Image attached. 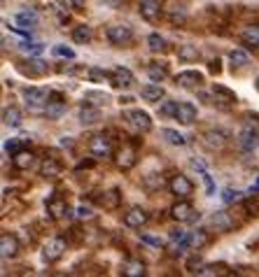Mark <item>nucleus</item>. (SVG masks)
Instances as JSON below:
<instances>
[{"label":"nucleus","mask_w":259,"mask_h":277,"mask_svg":"<svg viewBox=\"0 0 259 277\" xmlns=\"http://www.w3.org/2000/svg\"><path fill=\"white\" fill-rule=\"evenodd\" d=\"M240 198H243V193L236 191V189H224V193H222V201L227 203V205H231V203H238Z\"/></svg>","instance_id":"obj_41"},{"label":"nucleus","mask_w":259,"mask_h":277,"mask_svg":"<svg viewBox=\"0 0 259 277\" xmlns=\"http://www.w3.org/2000/svg\"><path fill=\"white\" fill-rule=\"evenodd\" d=\"M124 119L128 121V126H133L136 131H150L152 128V119H150L147 112H142V110H126L124 112Z\"/></svg>","instance_id":"obj_4"},{"label":"nucleus","mask_w":259,"mask_h":277,"mask_svg":"<svg viewBox=\"0 0 259 277\" xmlns=\"http://www.w3.org/2000/svg\"><path fill=\"white\" fill-rule=\"evenodd\" d=\"M75 217L77 219H91V207H89V205H80L75 210Z\"/></svg>","instance_id":"obj_46"},{"label":"nucleus","mask_w":259,"mask_h":277,"mask_svg":"<svg viewBox=\"0 0 259 277\" xmlns=\"http://www.w3.org/2000/svg\"><path fill=\"white\" fill-rule=\"evenodd\" d=\"M210 224H213V228L217 233H227L234 228V219L229 217L227 212H215L213 217H210Z\"/></svg>","instance_id":"obj_20"},{"label":"nucleus","mask_w":259,"mask_h":277,"mask_svg":"<svg viewBox=\"0 0 259 277\" xmlns=\"http://www.w3.org/2000/svg\"><path fill=\"white\" fill-rule=\"evenodd\" d=\"M245 210H248L250 214H254V217H259V201H257V198H252V201H245Z\"/></svg>","instance_id":"obj_47"},{"label":"nucleus","mask_w":259,"mask_h":277,"mask_svg":"<svg viewBox=\"0 0 259 277\" xmlns=\"http://www.w3.org/2000/svg\"><path fill=\"white\" fill-rule=\"evenodd\" d=\"M203 266H206V263H203V259H201V256H196V254H194V256H189V259H187V266H184V268H187L189 272H194V275H198V272H201V268H203Z\"/></svg>","instance_id":"obj_39"},{"label":"nucleus","mask_w":259,"mask_h":277,"mask_svg":"<svg viewBox=\"0 0 259 277\" xmlns=\"http://www.w3.org/2000/svg\"><path fill=\"white\" fill-rule=\"evenodd\" d=\"M140 96L145 98V101L150 103H159L163 98V86L159 84V82H152V84H145L140 91Z\"/></svg>","instance_id":"obj_22"},{"label":"nucleus","mask_w":259,"mask_h":277,"mask_svg":"<svg viewBox=\"0 0 259 277\" xmlns=\"http://www.w3.org/2000/svg\"><path fill=\"white\" fill-rule=\"evenodd\" d=\"M147 45H150V49L152 51H161L163 47H166V40H163L161 35H157V33H152V35L147 37Z\"/></svg>","instance_id":"obj_40"},{"label":"nucleus","mask_w":259,"mask_h":277,"mask_svg":"<svg viewBox=\"0 0 259 277\" xmlns=\"http://www.w3.org/2000/svg\"><path fill=\"white\" fill-rule=\"evenodd\" d=\"M70 3H72V5H75V7H82V5H84V3H86V0H70Z\"/></svg>","instance_id":"obj_52"},{"label":"nucleus","mask_w":259,"mask_h":277,"mask_svg":"<svg viewBox=\"0 0 259 277\" xmlns=\"http://www.w3.org/2000/svg\"><path fill=\"white\" fill-rule=\"evenodd\" d=\"M175 82H178V86H182V89H196V86L203 82V77L196 70H184L175 77Z\"/></svg>","instance_id":"obj_16"},{"label":"nucleus","mask_w":259,"mask_h":277,"mask_svg":"<svg viewBox=\"0 0 259 277\" xmlns=\"http://www.w3.org/2000/svg\"><path fill=\"white\" fill-rule=\"evenodd\" d=\"M227 142H229V133L222 131V128H210V131H206L203 135H201V145H203L206 149H210V151L224 149Z\"/></svg>","instance_id":"obj_1"},{"label":"nucleus","mask_w":259,"mask_h":277,"mask_svg":"<svg viewBox=\"0 0 259 277\" xmlns=\"http://www.w3.org/2000/svg\"><path fill=\"white\" fill-rule=\"evenodd\" d=\"M254 84H257V91H259V75H257V80H254Z\"/></svg>","instance_id":"obj_53"},{"label":"nucleus","mask_w":259,"mask_h":277,"mask_svg":"<svg viewBox=\"0 0 259 277\" xmlns=\"http://www.w3.org/2000/svg\"><path fill=\"white\" fill-rule=\"evenodd\" d=\"M98 119H101V112H98L96 105H89V103L82 105V110H80V121H82V124L89 126V124H96Z\"/></svg>","instance_id":"obj_26"},{"label":"nucleus","mask_w":259,"mask_h":277,"mask_svg":"<svg viewBox=\"0 0 259 277\" xmlns=\"http://www.w3.org/2000/svg\"><path fill=\"white\" fill-rule=\"evenodd\" d=\"M184 19H187V16H184V12L182 10H175V12H173V14H171V21H173V24H182V21Z\"/></svg>","instance_id":"obj_49"},{"label":"nucleus","mask_w":259,"mask_h":277,"mask_svg":"<svg viewBox=\"0 0 259 277\" xmlns=\"http://www.w3.org/2000/svg\"><path fill=\"white\" fill-rule=\"evenodd\" d=\"M168 189H171L173 196L187 198V196H192L194 184L189 182V177H187V175H175V177H171V182H168Z\"/></svg>","instance_id":"obj_6"},{"label":"nucleus","mask_w":259,"mask_h":277,"mask_svg":"<svg viewBox=\"0 0 259 277\" xmlns=\"http://www.w3.org/2000/svg\"><path fill=\"white\" fill-rule=\"evenodd\" d=\"M147 75L152 82H163L166 80V70H163L161 66H157V63H150L147 66Z\"/></svg>","instance_id":"obj_37"},{"label":"nucleus","mask_w":259,"mask_h":277,"mask_svg":"<svg viewBox=\"0 0 259 277\" xmlns=\"http://www.w3.org/2000/svg\"><path fill=\"white\" fill-rule=\"evenodd\" d=\"M238 147L243 151H254L259 149V131L254 126H245L238 133Z\"/></svg>","instance_id":"obj_7"},{"label":"nucleus","mask_w":259,"mask_h":277,"mask_svg":"<svg viewBox=\"0 0 259 277\" xmlns=\"http://www.w3.org/2000/svg\"><path fill=\"white\" fill-rule=\"evenodd\" d=\"M89 151H91V156H96V159L112 156V140L107 135H94L91 140H89Z\"/></svg>","instance_id":"obj_5"},{"label":"nucleus","mask_w":259,"mask_h":277,"mask_svg":"<svg viewBox=\"0 0 259 277\" xmlns=\"http://www.w3.org/2000/svg\"><path fill=\"white\" fill-rule=\"evenodd\" d=\"M66 112V103H63V98L61 96H49V101H47V105H45V114L49 116V119H59V116Z\"/></svg>","instance_id":"obj_19"},{"label":"nucleus","mask_w":259,"mask_h":277,"mask_svg":"<svg viewBox=\"0 0 259 277\" xmlns=\"http://www.w3.org/2000/svg\"><path fill=\"white\" fill-rule=\"evenodd\" d=\"M86 77H89L91 82H98V84H103L105 80H110V72L101 70V68H89V70H86Z\"/></svg>","instance_id":"obj_36"},{"label":"nucleus","mask_w":259,"mask_h":277,"mask_svg":"<svg viewBox=\"0 0 259 277\" xmlns=\"http://www.w3.org/2000/svg\"><path fill=\"white\" fill-rule=\"evenodd\" d=\"M240 40L248 47H259V26H245L240 33Z\"/></svg>","instance_id":"obj_28"},{"label":"nucleus","mask_w":259,"mask_h":277,"mask_svg":"<svg viewBox=\"0 0 259 277\" xmlns=\"http://www.w3.org/2000/svg\"><path fill=\"white\" fill-rule=\"evenodd\" d=\"M21 119H24V114H21L19 107H5V112H3V124L5 126H21Z\"/></svg>","instance_id":"obj_27"},{"label":"nucleus","mask_w":259,"mask_h":277,"mask_svg":"<svg viewBox=\"0 0 259 277\" xmlns=\"http://www.w3.org/2000/svg\"><path fill=\"white\" fill-rule=\"evenodd\" d=\"M213 98H215V103H219L222 107H229L231 103H236V93L231 89H227V86H222V84H213Z\"/></svg>","instance_id":"obj_13"},{"label":"nucleus","mask_w":259,"mask_h":277,"mask_svg":"<svg viewBox=\"0 0 259 277\" xmlns=\"http://www.w3.org/2000/svg\"><path fill=\"white\" fill-rule=\"evenodd\" d=\"M5 151H10V154L21 151V140H19V137H10V140L5 142Z\"/></svg>","instance_id":"obj_44"},{"label":"nucleus","mask_w":259,"mask_h":277,"mask_svg":"<svg viewBox=\"0 0 259 277\" xmlns=\"http://www.w3.org/2000/svg\"><path fill=\"white\" fill-rule=\"evenodd\" d=\"M178 58L184 61V63H192V61L198 58V49L194 45H182L178 47Z\"/></svg>","instance_id":"obj_30"},{"label":"nucleus","mask_w":259,"mask_h":277,"mask_svg":"<svg viewBox=\"0 0 259 277\" xmlns=\"http://www.w3.org/2000/svg\"><path fill=\"white\" fill-rule=\"evenodd\" d=\"M24 72H28V75L33 77H40L47 72V66L42 63V61H28V63H24V68H21Z\"/></svg>","instance_id":"obj_32"},{"label":"nucleus","mask_w":259,"mask_h":277,"mask_svg":"<svg viewBox=\"0 0 259 277\" xmlns=\"http://www.w3.org/2000/svg\"><path fill=\"white\" fill-rule=\"evenodd\" d=\"M103 3H107L110 7H119V5L124 3V0H103Z\"/></svg>","instance_id":"obj_51"},{"label":"nucleus","mask_w":259,"mask_h":277,"mask_svg":"<svg viewBox=\"0 0 259 277\" xmlns=\"http://www.w3.org/2000/svg\"><path fill=\"white\" fill-rule=\"evenodd\" d=\"M105 35H107V40H110L112 45L122 47V45H128V42L133 40V30L128 28V26H124V24H115V26H110V28L105 30Z\"/></svg>","instance_id":"obj_3"},{"label":"nucleus","mask_w":259,"mask_h":277,"mask_svg":"<svg viewBox=\"0 0 259 277\" xmlns=\"http://www.w3.org/2000/svg\"><path fill=\"white\" fill-rule=\"evenodd\" d=\"M16 24L26 26V28H33V26L38 24V14H35L33 10H28V12H19V14H16Z\"/></svg>","instance_id":"obj_34"},{"label":"nucleus","mask_w":259,"mask_h":277,"mask_svg":"<svg viewBox=\"0 0 259 277\" xmlns=\"http://www.w3.org/2000/svg\"><path fill=\"white\" fill-rule=\"evenodd\" d=\"M208 242H210V235H208V231H203V228H196V231L187 233V245L194 249L206 247Z\"/></svg>","instance_id":"obj_21"},{"label":"nucleus","mask_w":259,"mask_h":277,"mask_svg":"<svg viewBox=\"0 0 259 277\" xmlns=\"http://www.w3.org/2000/svg\"><path fill=\"white\" fill-rule=\"evenodd\" d=\"M175 119L182 124V126H189L196 121V107L192 103H178V112H175Z\"/></svg>","instance_id":"obj_15"},{"label":"nucleus","mask_w":259,"mask_h":277,"mask_svg":"<svg viewBox=\"0 0 259 277\" xmlns=\"http://www.w3.org/2000/svg\"><path fill=\"white\" fill-rule=\"evenodd\" d=\"M49 91L47 89H24V101H26V105H31V107H42V105H47V101H49Z\"/></svg>","instance_id":"obj_10"},{"label":"nucleus","mask_w":259,"mask_h":277,"mask_svg":"<svg viewBox=\"0 0 259 277\" xmlns=\"http://www.w3.org/2000/svg\"><path fill=\"white\" fill-rule=\"evenodd\" d=\"M122 272L126 277H142L145 275V263H142L140 259H128V261L124 263Z\"/></svg>","instance_id":"obj_24"},{"label":"nucleus","mask_w":259,"mask_h":277,"mask_svg":"<svg viewBox=\"0 0 259 277\" xmlns=\"http://www.w3.org/2000/svg\"><path fill=\"white\" fill-rule=\"evenodd\" d=\"M229 61H231L234 68H245L250 63V56H248V51H243V49H231L229 51Z\"/></svg>","instance_id":"obj_29"},{"label":"nucleus","mask_w":259,"mask_h":277,"mask_svg":"<svg viewBox=\"0 0 259 277\" xmlns=\"http://www.w3.org/2000/svg\"><path fill=\"white\" fill-rule=\"evenodd\" d=\"M54 54L56 56H66V58H75V51H72L70 47H66V45H56L54 47Z\"/></svg>","instance_id":"obj_43"},{"label":"nucleus","mask_w":259,"mask_h":277,"mask_svg":"<svg viewBox=\"0 0 259 277\" xmlns=\"http://www.w3.org/2000/svg\"><path fill=\"white\" fill-rule=\"evenodd\" d=\"M136 161H138V154H136V147H131V145H124L122 149L115 154V163H117L122 170H131V168L136 166Z\"/></svg>","instance_id":"obj_8"},{"label":"nucleus","mask_w":259,"mask_h":277,"mask_svg":"<svg viewBox=\"0 0 259 277\" xmlns=\"http://www.w3.org/2000/svg\"><path fill=\"white\" fill-rule=\"evenodd\" d=\"M40 175H42V177H49V180L59 177V175H61V163L56 161V159H42V163H40Z\"/></svg>","instance_id":"obj_23"},{"label":"nucleus","mask_w":259,"mask_h":277,"mask_svg":"<svg viewBox=\"0 0 259 277\" xmlns=\"http://www.w3.org/2000/svg\"><path fill=\"white\" fill-rule=\"evenodd\" d=\"M16 252H19V242H16V238L10 235V233L0 235V256L12 259V256H16Z\"/></svg>","instance_id":"obj_14"},{"label":"nucleus","mask_w":259,"mask_h":277,"mask_svg":"<svg viewBox=\"0 0 259 277\" xmlns=\"http://www.w3.org/2000/svg\"><path fill=\"white\" fill-rule=\"evenodd\" d=\"M47 212L51 214V219H63V217H70L72 214L70 207H68L66 201H61V198H51V201L47 203Z\"/></svg>","instance_id":"obj_17"},{"label":"nucleus","mask_w":259,"mask_h":277,"mask_svg":"<svg viewBox=\"0 0 259 277\" xmlns=\"http://www.w3.org/2000/svg\"><path fill=\"white\" fill-rule=\"evenodd\" d=\"M70 5L72 3H66V0L54 3V10H56V14H59V19L61 21H68V16H70Z\"/></svg>","instance_id":"obj_38"},{"label":"nucleus","mask_w":259,"mask_h":277,"mask_svg":"<svg viewBox=\"0 0 259 277\" xmlns=\"http://www.w3.org/2000/svg\"><path fill=\"white\" fill-rule=\"evenodd\" d=\"M257 187H259V182H257Z\"/></svg>","instance_id":"obj_54"},{"label":"nucleus","mask_w":259,"mask_h":277,"mask_svg":"<svg viewBox=\"0 0 259 277\" xmlns=\"http://www.w3.org/2000/svg\"><path fill=\"white\" fill-rule=\"evenodd\" d=\"M171 217L175 219V222H189V219L194 217V207H192V203L187 201V198H182V201H178L175 205L171 207Z\"/></svg>","instance_id":"obj_11"},{"label":"nucleus","mask_w":259,"mask_h":277,"mask_svg":"<svg viewBox=\"0 0 259 277\" xmlns=\"http://www.w3.org/2000/svg\"><path fill=\"white\" fill-rule=\"evenodd\" d=\"M142 242H147V245H154V247H161V240H157V238H150V235H142Z\"/></svg>","instance_id":"obj_50"},{"label":"nucleus","mask_w":259,"mask_h":277,"mask_svg":"<svg viewBox=\"0 0 259 277\" xmlns=\"http://www.w3.org/2000/svg\"><path fill=\"white\" fill-rule=\"evenodd\" d=\"M184 238H187V233L180 231V228H173V231H171V240L173 242H182Z\"/></svg>","instance_id":"obj_48"},{"label":"nucleus","mask_w":259,"mask_h":277,"mask_svg":"<svg viewBox=\"0 0 259 277\" xmlns=\"http://www.w3.org/2000/svg\"><path fill=\"white\" fill-rule=\"evenodd\" d=\"M161 137L168 142V145H178V147H184V145H187L184 135H180V133L173 131V128H163V131H161Z\"/></svg>","instance_id":"obj_31"},{"label":"nucleus","mask_w":259,"mask_h":277,"mask_svg":"<svg viewBox=\"0 0 259 277\" xmlns=\"http://www.w3.org/2000/svg\"><path fill=\"white\" fill-rule=\"evenodd\" d=\"M138 10H140V16L145 21H157L161 16V3L159 0H140Z\"/></svg>","instance_id":"obj_12"},{"label":"nucleus","mask_w":259,"mask_h":277,"mask_svg":"<svg viewBox=\"0 0 259 277\" xmlns=\"http://www.w3.org/2000/svg\"><path fill=\"white\" fill-rule=\"evenodd\" d=\"M42 49H45L42 45H21V51H24V54H28V56L42 54Z\"/></svg>","instance_id":"obj_45"},{"label":"nucleus","mask_w":259,"mask_h":277,"mask_svg":"<svg viewBox=\"0 0 259 277\" xmlns=\"http://www.w3.org/2000/svg\"><path fill=\"white\" fill-rule=\"evenodd\" d=\"M33 161H35V156H33V151H16L14 159H12V163H14L16 170H28V168L33 166Z\"/></svg>","instance_id":"obj_25"},{"label":"nucleus","mask_w":259,"mask_h":277,"mask_svg":"<svg viewBox=\"0 0 259 277\" xmlns=\"http://www.w3.org/2000/svg\"><path fill=\"white\" fill-rule=\"evenodd\" d=\"M110 82L115 86H119V89H131V86L136 84V77H133V72L128 70V68L117 66L115 70L110 72Z\"/></svg>","instance_id":"obj_9"},{"label":"nucleus","mask_w":259,"mask_h":277,"mask_svg":"<svg viewBox=\"0 0 259 277\" xmlns=\"http://www.w3.org/2000/svg\"><path fill=\"white\" fill-rule=\"evenodd\" d=\"M84 101L89 103V105H96V107H101V105H105L110 98L105 96V93H98V91H86L84 93Z\"/></svg>","instance_id":"obj_35"},{"label":"nucleus","mask_w":259,"mask_h":277,"mask_svg":"<svg viewBox=\"0 0 259 277\" xmlns=\"http://www.w3.org/2000/svg\"><path fill=\"white\" fill-rule=\"evenodd\" d=\"M63 252H66V240L63 238H51V240L45 242V247H42V259L47 263H54L63 256Z\"/></svg>","instance_id":"obj_2"},{"label":"nucleus","mask_w":259,"mask_h":277,"mask_svg":"<svg viewBox=\"0 0 259 277\" xmlns=\"http://www.w3.org/2000/svg\"><path fill=\"white\" fill-rule=\"evenodd\" d=\"M175 112H178V103H175V101H166V103L161 105V114L175 116Z\"/></svg>","instance_id":"obj_42"},{"label":"nucleus","mask_w":259,"mask_h":277,"mask_svg":"<svg viewBox=\"0 0 259 277\" xmlns=\"http://www.w3.org/2000/svg\"><path fill=\"white\" fill-rule=\"evenodd\" d=\"M72 40H75L77 45L91 42V28H89V26H77V28L72 30Z\"/></svg>","instance_id":"obj_33"},{"label":"nucleus","mask_w":259,"mask_h":277,"mask_svg":"<svg viewBox=\"0 0 259 277\" xmlns=\"http://www.w3.org/2000/svg\"><path fill=\"white\" fill-rule=\"evenodd\" d=\"M145 222H147V212L140 210V207H131V210L124 214V224H126L128 228H140Z\"/></svg>","instance_id":"obj_18"}]
</instances>
